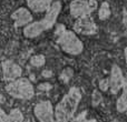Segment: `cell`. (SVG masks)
Wrapping results in <instances>:
<instances>
[{
  "label": "cell",
  "instance_id": "6da1fadb",
  "mask_svg": "<svg viewBox=\"0 0 127 122\" xmlns=\"http://www.w3.org/2000/svg\"><path fill=\"white\" fill-rule=\"evenodd\" d=\"M81 100V92L78 88L72 87L63 97L55 108V118L57 122H70Z\"/></svg>",
  "mask_w": 127,
  "mask_h": 122
},
{
  "label": "cell",
  "instance_id": "7a4b0ae2",
  "mask_svg": "<svg viewBox=\"0 0 127 122\" xmlns=\"http://www.w3.org/2000/svg\"><path fill=\"white\" fill-rule=\"evenodd\" d=\"M62 10V3L60 1H55L50 6V8L47 10L46 16L39 21H35L32 23H29L25 27L24 35L27 38H35L42 33L45 30L53 28L57 21L58 15Z\"/></svg>",
  "mask_w": 127,
  "mask_h": 122
},
{
  "label": "cell",
  "instance_id": "3957f363",
  "mask_svg": "<svg viewBox=\"0 0 127 122\" xmlns=\"http://www.w3.org/2000/svg\"><path fill=\"white\" fill-rule=\"evenodd\" d=\"M56 35L58 36V44L60 46L62 50L65 51L66 53L76 56L83 52L84 44L79 40V38L75 35V32L66 30L65 27L63 24H60V26H58L57 30H56Z\"/></svg>",
  "mask_w": 127,
  "mask_h": 122
},
{
  "label": "cell",
  "instance_id": "277c9868",
  "mask_svg": "<svg viewBox=\"0 0 127 122\" xmlns=\"http://www.w3.org/2000/svg\"><path fill=\"white\" fill-rule=\"evenodd\" d=\"M6 91L11 97L20 100H29L33 97L35 90L31 82L26 78H19L6 85Z\"/></svg>",
  "mask_w": 127,
  "mask_h": 122
},
{
  "label": "cell",
  "instance_id": "5b68a950",
  "mask_svg": "<svg viewBox=\"0 0 127 122\" xmlns=\"http://www.w3.org/2000/svg\"><path fill=\"white\" fill-rule=\"evenodd\" d=\"M97 6L96 0H74L70 3V15L76 19L90 16V13L97 9Z\"/></svg>",
  "mask_w": 127,
  "mask_h": 122
},
{
  "label": "cell",
  "instance_id": "8992f818",
  "mask_svg": "<svg viewBox=\"0 0 127 122\" xmlns=\"http://www.w3.org/2000/svg\"><path fill=\"white\" fill-rule=\"evenodd\" d=\"M36 118L38 119L39 122H54V107L49 100L41 101V102L37 103L33 109Z\"/></svg>",
  "mask_w": 127,
  "mask_h": 122
},
{
  "label": "cell",
  "instance_id": "52a82bcc",
  "mask_svg": "<svg viewBox=\"0 0 127 122\" xmlns=\"http://www.w3.org/2000/svg\"><path fill=\"white\" fill-rule=\"evenodd\" d=\"M74 30L80 35H95L97 31V26L90 16H86L77 19V21L75 22Z\"/></svg>",
  "mask_w": 127,
  "mask_h": 122
},
{
  "label": "cell",
  "instance_id": "ba28073f",
  "mask_svg": "<svg viewBox=\"0 0 127 122\" xmlns=\"http://www.w3.org/2000/svg\"><path fill=\"white\" fill-rule=\"evenodd\" d=\"M125 83V77L123 74L122 69L117 64H114L112 67V72H110L109 78V89L114 94L118 93L124 87Z\"/></svg>",
  "mask_w": 127,
  "mask_h": 122
},
{
  "label": "cell",
  "instance_id": "9c48e42d",
  "mask_svg": "<svg viewBox=\"0 0 127 122\" xmlns=\"http://www.w3.org/2000/svg\"><path fill=\"white\" fill-rule=\"evenodd\" d=\"M2 76L6 81L12 82V81L17 80L21 77L22 70L17 63L12 62L10 60H7L2 62Z\"/></svg>",
  "mask_w": 127,
  "mask_h": 122
},
{
  "label": "cell",
  "instance_id": "30bf717a",
  "mask_svg": "<svg viewBox=\"0 0 127 122\" xmlns=\"http://www.w3.org/2000/svg\"><path fill=\"white\" fill-rule=\"evenodd\" d=\"M11 18L15 20V27H26L32 21V16L30 11L26 8H19L11 15Z\"/></svg>",
  "mask_w": 127,
  "mask_h": 122
},
{
  "label": "cell",
  "instance_id": "8fae6325",
  "mask_svg": "<svg viewBox=\"0 0 127 122\" xmlns=\"http://www.w3.org/2000/svg\"><path fill=\"white\" fill-rule=\"evenodd\" d=\"M26 2L33 12H45L53 4V0H26Z\"/></svg>",
  "mask_w": 127,
  "mask_h": 122
},
{
  "label": "cell",
  "instance_id": "7c38bea8",
  "mask_svg": "<svg viewBox=\"0 0 127 122\" xmlns=\"http://www.w3.org/2000/svg\"><path fill=\"white\" fill-rule=\"evenodd\" d=\"M116 109L118 112H125L127 110V92L124 91V90H123L122 96L117 99Z\"/></svg>",
  "mask_w": 127,
  "mask_h": 122
},
{
  "label": "cell",
  "instance_id": "4fadbf2b",
  "mask_svg": "<svg viewBox=\"0 0 127 122\" xmlns=\"http://www.w3.org/2000/svg\"><path fill=\"white\" fill-rule=\"evenodd\" d=\"M24 114L19 109H12L8 114V122H22Z\"/></svg>",
  "mask_w": 127,
  "mask_h": 122
},
{
  "label": "cell",
  "instance_id": "5bb4252c",
  "mask_svg": "<svg viewBox=\"0 0 127 122\" xmlns=\"http://www.w3.org/2000/svg\"><path fill=\"white\" fill-rule=\"evenodd\" d=\"M110 16V8H109V4L107 2H103L99 8L98 11V17L100 20H106L108 19Z\"/></svg>",
  "mask_w": 127,
  "mask_h": 122
},
{
  "label": "cell",
  "instance_id": "9a60e30c",
  "mask_svg": "<svg viewBox=\"0 0 127 122\" xmlns=\"http://www.w3.org/2000/svg\"><path fill=\"white\" fill-rule=\"evenodd\" d=\"M46 62V59L42 55H36L30 58V64L32 67H42Z\"/></svg>",
  "mask_w": 127,
  "mask_h": 122
},
{
  "label": "cell",
  "instance_id": "2e32d148",
  "mask_svg": "<svg viewBox=\"0 0 127 122\" xmlns=\"http://www.w3.org/2000/svg\"><path fill=\"white\" fill-rule=\"evenodd\" d=\"M72 74H74V71H72V69H70V68H66V69H64V71L60 73V80L64 81L65 83H67L68 81L71 79Z\"/></svg>",
  "mask_w": 127,
  "mask_h": 122
},
{
  "label": "cell",
  "instance_id": "e0dca14e",
  "mask_svg": "<svg viewBox=\"0 0 127 122\" xmlns=\"http://www.w3.org/2000/svg\"><path fill=\"white\" fill-rule=\"evenodd\" d=\"M101 101H103V96H101V93L99 92V90H94L93 97H92L93 105H94V107H97V105H99L101 103Z\"/></svg>",
  "mask_w": 127,
  "mask_h": 122
},
{
  "label": "cell",
  "instance_id": "ac0fdd59",
  "mask_svg": "<svg viewBox=\"0 0 127 122\" xmlns=\"http://www.w3.org/2000/svg\"><path fill=\"white\" fill-rule=\"evenodd\" d=\"M99 89H100V91H107L109 89V79L105 78L103 80H100V82H99Z\"/></svg>",
  "mask_w": 127,
  "mask_h": 122
},
{
  "label": "cell",
  "instance_id": "d6986e66",
  "mask_svg": "<svg viewBox=\"0 0 127 122\" xmlns=\"http://www.w3.org/2000/svg\"><path fill=\"white\" fill-rule=\"evenodd\" d=\"M86 112H83V113L78 114L75 119H72L70 122H86Z\"/></svg>",
  "mask_w": 127,
  "mask_h": 122
},
{
  "label": "cell",
  "instance_id": "ffe728a7",
  "mask_svg": "<svg viewBox=\"0 0 127 122\" xmlns=\"http://www.w3.org/2000/svg\"><path fill=\"white\" fill-rule=\"evenodd\" d=\"M0 122H8V114L0 108Z\"/></svg>",
  "mask_w": 127,
  "mask_h": 122
},
{
  "label": "cell",
  "instance_id": "44dd1931",
  "mask_svg": "<svg viewBox=\"0 0 127 122\" xmlns=\"http://www.w3.org/2000/svg\"><path fill=\"white\" fill-rule=\"evenodd\" d=\"M38 89L42 90V91H47V90L51 89V84L50 83H41V84L38 85Z\"/></svg>",
  "mask_w": 127,
  "mask_h": 122
},
{
  "label": "cell",
  "instance_id": "7402d4cb",
  "mask_svg": "<svg viewBox=\"0 0 127 122\" xmlns=\"http://www.w3.org/2000/svg\"><path fill=\"white\" fill-rule=\"evenodd\" d=\"M42 76L46 77V78H49V77H51V71H42Z\"/></svg>",
  "mask_w": 127,
  "mask_h": 122
},
{
  "label": "cell",
  "instance_id": "603a6c76",
  "mask_svg": "<svg viewBox=\"0 0 127 122\" xmlns=\"http://www.w3.org/2000/svg\"><path fill=\"white\" fill-rule=\"evenodd\" d=\"M2 102H4V98L0 94V103H2Z\"/></svg>",
  "mask_w": 127,
  "mask_h": 122
},
{
  "label": "cell",
  "instance_id": "cb8c5ba5",
  "mask_svg": "<svg viewBox=\"0 0 127 122\" xmlns=\"http://www.w3.org/2000/svg\"><path fill=\"white\" fill-rule=\"evenodd\" d=\"M125 59H126V64H127V47L125 48Z\"/></svg>",
  "mask_w": 127,
  "mask_h": 122
},
{
  "label": "cell",
  "instance_id": "d4e9b609",
  "mask_svg": "<svg viewBox=\"0 0 127 122\" xmlns=\"http://www.w3.org/2000/svg\"><path fill=\"white\" fill-rule=\"evenodd\" d=\"M86 122H97V121L96 120H87Z\"/></svg>",
  "mask_w": 127,
  "mask_h": 122
},
{
  "label": "cell",
  "instance_id": "484cf974",
  "mask_svg": "<svg viewBox=\"0 0 127 122\" xmlns=\"http://www.w3.org/2000/svg\"><path fill=\"white\" fill-rule=\"evenodd\" d=\"M54 122H57V121H54Z\"/></svg>",
  "mask_w": 127,
  "mask_h": 122
}]
</instances>
